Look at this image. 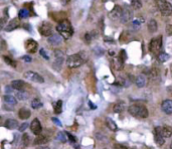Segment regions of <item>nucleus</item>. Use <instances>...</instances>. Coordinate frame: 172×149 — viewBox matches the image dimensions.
I'll return each mask as SVG.
<instances>
[{
    "label": "nucleus",
    "mask_w": 172,
    "mask_h": 149,
    "mask_svg": "<svg viewBox=\"0 0 172 149\" xmlns=\"http://www.w3.org/2000/svg\"><path fill=\"white\" fill-rule=\"evenodd\" d=\"M56 30L62 38L70 39L74 34V28L68 19H64L56 25Z\"/></svg>",
    "instance_id": "1"
},
{
    "label": "nucleus",
    "mask_w": 172,
    "mask_h": 149,
    "mask_svg": "<svg viewBox=\"0 0 172 149\" xmlns=\"http://www.w3.org/2000/svg\"><path fill=\"white\" fill-rule=\"evenodd\" d=\"M128 111L132 116L136 117V118H139V119H145V118H147L149 115L148 109L143 105H138V104L131 105L130 107H129Z\"/></svg>",
    "instance_id": "2"
},
{
    "label": "nucleus",
    "mask_w": 172,
    "mask_h": 149,
    "mask_svg": "<svg viewBox=\"0 0 172 149\" xmlns=\"http://www.w3.org/2000/svg\"><path fill=\"white\" fill-rule=\"evenodd\" d=\"M86 61L85 56H83V53H74V54H71L70 56L67 59V65H68L70 68H79L84 64Z\"/></svg>",
    "instance_id": "3"
},
{
    "label": "nucleus",
    "mask_w": 172,
    "mask_h": 149,
    "mask_svg": "<svg viewBox=\"0 0 172 149\" xmlns=\"http://www.w3.org/2000/svg\"><path fill=\"white\" fill-rule=\"evenodd\" d=\"M162 48V35L156 36L152 38L149 44V50L151 53L155 54V56H159L161 53Z\"/></svg>",
    "instance_id": "4"
},
{
    "label": "nucleus",
    "mask_w": 172,
    "mask_h": 149,
    "mask_svg": "<svg viewBox=\"0 0 172 149\" xmlns=\"http://www.w3.org/2000/svg\"><path fill=\"white\" fill-rule=\"evenodd\" d=\"M155 4L160 13L163 16H169L172 14V4L166 0H155Z\"/></svg>",
    "instance_id": "5"
},
{
    "label": "nucleus",
    "mask_w": 172,
    "mask_h": 149,
    "mask_svg": "<svg viewBox=\"0 0 172 149\" xmlns=\"http://www.w3.org/2000/svg\"><path fill=\"white\" fill-rule=\"evenodd\" d=\"M65 54L62 50H54V62H53V68L56 71H59L62 68V65L64 64Z\"/></svg>",
    "instance_id": "6"
},
{
    "label": "nucleus",
    "mask_w": 172,
    "mask_h": 149,
    "mask_svg": "<svg viewBox=\"0 0 172 149\" xmlns=\"http://www.w3.org/2000/svg\"><path fill=\"white\" fill-rule=\"evenodd\" d=\"M23 77H24V79L28 80V81L34 82V83H44V79L42 78L41 74L35 73V71H28L26 73H24Z\"/></svg>",
    "instance_id": "7"
},
{
    "label": "nucleus",
    "mask_w": 172,
    "mask_h": 149,
    "mask_svg": "<svg viewBox=\"0 0 172 149\" xmlns=\"http://www.w3.org/2000/svg\"><path fill=\"white\" fill-rule=\"evenodd\" d=\"M133 18V11L129 6H124L123 7V13H122V16L120 18V21L122 23H127L130 20H132Z\"/></svg>",
    "instance_id": "8"
},
{
    "label": "nucleus",
    "mask_w": 172,
    "mask_h": 149,
    "mask_svg": "<svg viewBox=\"0 0 172 149\" xmlns=\"http://www.w3.org/2000/svg\"><path fill=\"white\" fill-rule=\"evenodd\" d=\"M39 33L44 36H47L50 37L53 35V27H51V24L48 23V22H42L41 25L38 28Z\"/></svg>",
    "instance_id": "9"
},
{
    "label": "nucleus",
    "mask_w": 172,
    "mask_h": 149,
    "mask_svg": "<svg viewBox=\"0 0 172 149\" xmlns=\"http://www.w3.org/2000/svg\"><path fill=\"white\" fill-rule=\"evenodd\" d=\"M154 140H155L156 144L159 145V146L164 144L165 138H164L163 133H162V127H156L155 129H154Z\"/></svg>",
    "instance_id": "10"
},
{
    "label": "nucleus",
    "mask_w": 172,
    "mask_h": 149,
    "mask_svg": "<svg viewBox=\"0 0 172 149\" xmlns=\"http://www.w3.org/2000/svg\"><path fill=\"white\" fill-rule=\"evenodd\" d=\"M30 130H31V132L34 134V135H37V136H38L39 134L41 133L42 127H41V121H39V120L37 119V118L33 119V121L31 122V124H30Z\"/></svg>",
    "instance_id": "11"
},
{
    "label": "nucleus",
    "mask_w": 172,
    "mask_h": 149,
    "mask_svg": "<svg viewBox=\"0 0 172 149\" xmlns=\"http://www.w3.org/2000/svg\"><path fill=\"white\" fill-rule=\"evenodd\" d=\"M37 47H38L37 42L32 38H29L25 41V48H26V50L30 53H35L36 50H37Z\"/></svg>",
    "instance_id": "12"
},
{
    "label": "nucleus",
    "mask_w": 172,
    "mask_h": 149,
    "mask_svg": "<svg viewBox=\"0 0 172 149\" xmlns=\"http://www.w3.org/2000/svg\"><path fill=\"white\" fill-rule=\"evenodd\" d=\"M122 13H123V7L120 6V5H116L113 10L110 12V17L112 19H120L122 16Z\"/></svg>",
    "instance_id": "13"
},
{
    "label": "nucleus",
    "mask_w": 172,
    "mask_h": 149,
    "mask_svg": "<svg viewBox=\"0 0 172 149\" xmlns=\"http://www.w3.org/2000/svg\"><path fill=\"white\" fill-rule=\"evenodd\" d=\"M161 108L165 114L171 115L172 114V100H170V99L164 100L161 104Z\"/></svg>",
    "instance_id": "14"
},
{
    "label": "nucleus",
    "mask_w": 172,
    "mask_h": 149,
    "mask_svg": "<svg viewBox=\"0 0 172 149\" xmlns=\"http://www.w3.org/2000/svg\"><path fill=\"white\" fill-rule=\"evenodd\" d=\"M20 25V21H19L18 18H13L8 22L6 27H5V30L6 31H12L14 29H16L17 27H19Z\"/></svg>",
    "instance_id": "15"
},
{
    "label": "nucleus",
    "mask_w": 172,
    "mask_h": 149,
    "mask_svg": "<svg viewBox=\"0 0 172 149\" xmlns=\"http://www.w3.org/2000/svg\"><path fill=\"white\" fill-rule=\"evenodd\" d=\"M47 41L53 45H59L62 41V37L59 34H53L47 38Z\"/></svg>",
    "instance_id": "16"
},
{
    "label": "nucleus",
    "mask_w": 172,
    "mask_h": 149,
    "mask_svg": "<svg viewBox=\"0 0 172 149\" xmlns=\"http://www.w3.org/2000/svg\"><path fill=\"white\" fill-rule=\"evenodd\" d=\"M135 83L138 88H143V87H145L146 84H147V79H146V77L144 74H139V76L136 77Z\"/></svg>",
    "instance_id": "17"
},
{
    "label": "nucleus",
    "mask_w": 172,
    "mask_h": 149,
    "mask_svg": "<svg viewBox=\"0 0 172 149\" xmlns=\"http://www.w3.org/2000/svg\"><path fill=\"white\" fill-rule=\"evenodd\" d=\"M11 87L13 89H15L16 91H22V89L24 88V82L21 81V80H14V81L11 82Z\"/></svg>",
    "instance_id": "18"
},
{
    "label": "nucleus",
    "mask_w": 172,
    "mask_h": 149,
    "mask_svg": "<svg viewBox=\"0 0 172 149\" xmlns=\"http://www.w3.org/2000/svg\"><path fill=\"white\" fill-rule=\"evenodd\" d=\"M18 116L21 120H26L30 117V111L27 108H21L18 111Z\"/></svg>",
    "instance_id": "19"
},
{
    "label": "nucleus",
    "mask_w": 172,
    "mask_h": 149,
    "mask_svg": "<svg viewBox=\"0 0 172 149\" xmlns=\"http://www.w3.org/2000/svg\"><path fill=\"white\" fill-rule=\"evenodd\" d=\"M147 27H148L149 32H151V33L156 32V31H157V28H158V25H157V21L155 20V19L151 18L150 20L148 21Z\"/></svg>",
    "instance_id": "20"
},
{
    "label": "nucleus",
    "mask_w": 172,
    "mask_h": 149,
    "mask_svg": "<svg viewBox=\"0 0 172 149\" xmlns=\"http://www.w3.org/2000/svg\"><path fill=\"white\" fill-rule=\"evenodd\" d=\"M18 126V122L14 119H7L4 123V127L7 129H15Z\"/></svg>",
    "instance_id": "21"
},
{
    "label": "nucleus",
    "mask_w": 172,
    "mask_h": 149,
    "mask_svg": "<svg viewBox=\"0 0 172 149\" xmlns=\"http://www.w3.org/2000/svg\"><path fill=\"white\" fill-rule=\"evenodd\" d=\"M47 142H48V138L47 136H42V135H38L33 141L34 145H44Z\"/></svg>",
    "instance_id": "22"
},
{
    "label": "nucleus",
    "mask_w": 172,
    "mask_h": 149,
    "mask_svg": "<svg viewBox=\"0 0 172 149\" xmlns=\"http://www.w3.org/2000/svg\"><path fill=\"white\" fill-rule=\"evenodd\" d=\"M106 125H107V127L112 131H117V130H118V126L116 125V123L114 122V120L109 118V117H108V118H106Z\"/></svg>",
    "instance_id": "23"
},
{
    "label": "nucleus",
    "mask_w": 172,
    "mask_h": 149,
    "mask_svg": "<svg viewBox=\"0 0 172 149\" xmlns=\"http://www.w3.org/2000/svg\"><path fill=\"white\" fill-rule=\"evenodd\" d=\"M3 101H4V103H6L8 105H15L17 103V100L15 97H13L11 95H7V94L3 96Z\"/></svg>",
    "instance_id": "24"
},
{
    "label": "nucleus",
    "mask_w": 172,
    "mask_h": 149,
    "mask_svg": "<svg viewBox=\"0 0 172 149\" xmlns=\"http://www.w3.org/2000/svg\"><path fill=\"white\" fill-rule=\"evenodd\" d=\"M123 65H124V61H122V59H120V56H119V58L114 59V61H113V67H114V68H116L117 71L121 70V68H123Z\"/></svg>",
    "instance_id": "25"
},
{
    "label": "nucleus",
    "mask_w": 172,
    "mask_h": 149,
    "mask_svg": "<svg viewBox=\"0 0 172 149\" xmlns=\"http://www.w3.org/2000/svg\"><path fill=\"white\" fill-rule=\"evenodd\" d=\"M162 133H163V136L164 138H168V137H171L172 136V127L170 126H163L162 127Z\"/></svg>",
    "instance_id": "26"
},
{
    "label": "nucleus",
    "mask_w": 172,
    "mask_h": 149,
    "mask_svg": "<svg viewBox=\"0 0 172 149\" xmlns=\"http://www.w3.org/2000/svg\"><path fill=\"white\" fill-rule=\"evenodd\" d=\"M28 97H29V94L27 92H24V91H17L16 93V98L20 101H24V100H27Z\"/></svg>",
    "instance_id": "27"
},
{
    "label": "nucleus",
    "mask_w": 172,
    "mask_h": 149,
    "mask_svg": "<svg viewBox=\"0 0 172 149\" xmlns=\"http://www.w3.org/2000/svg\"><path fill=\"white\" fill-rule=\"evenodd\" d=\"M53 109L56 114H61L62 111V102L59 100L56 103H53Z\"/></svg>",
    "instance_id": "28"
},
{
    "label": "nucleus",
    "mask_w": 172,
    "mask_h": 149,
    "mask_svg": "<svg viewBox=\"0 0 172 149\" xmlns=\"http://www.w3.org/2000/svg\"><path fill=\"white\" fill-rule=\"evenodd\" d=\"M19 18H21V19H23V18H27L28 16H29V14H30V12H29V10L27 9V8H22V9L19 11Z\"/></svg>",
    "instance_id": "29"
},
{
    "label": "nucleus",
    "mask_w": 172,
    "mask_h": 149,
    "mask_svg": "<svg viewBox=\"0 0 172 149\" xmlns=\"http://www.w3.org/2000/svg\"><path fill=\"white\" fill-rule=\"evenodd\" d=\"M41 106H42V103L38 98H34L32 101H31V107L33 109H38L41 108Z\"/></svg>",
    "instance_id": "30"
},
{
    "label": "nucleus",
    "mask_w": 172,
    "mask_h": 149,
    "mask_svg": "<svg viewBox=\"0 0 172 149\" xmlns=\"http://www.w3.org/2000/svg\"><path fill=\"white\" fill-rule=\"evenodd\" d=\"M148 74H149V76H150L152 79H156V78H158L159 74H160L159 70H158V68H151V70L149 71V73H148Z\"/></svg>",
    "instance_id": "31"
},
{
    "label": "nucleus",
    "mask_w": 172,
    "mask_h": 149,
    "mask_svg": "<svg viewBox=\"0 0 172 149\" xmlns=\"http://www.w3.org/2000/svg\"><path fill=\"white\" fill-rule=\"evenodd\" d=\"M67 133L65 132H59L57 133V135H56V139L57 140H59L62 143H65V142H67V140H68V137H67Z\"/></svg>",
    "instance_id": "32"
},
{
    "label": "nucleus",
    "mask_w": 172,
    "mask_h": 149,
    "mask_svg": "<svg viewBox=\"0 0 172 149\" xmlns=\"http://www.w3.org/2000/svg\"><path fill=\"white\" fill-rule=\"evenodd\" d=\"M131 6L134 9H141L142 8V2L140 0H131Z\"/></svg>",
    "instance_id": "33"
},
{
    "label": "nucleus",
    "mask_w": 172,
    "mask_h": 149,
    "mask_svg": "<svg viewBox=\"0 0 172 149\" xmlns=\"http://www.w3.org/2000/svg\"><path fill=\"white\" fill-rule=\"evenodd\" d=\"M124 109H125L124 103H119V104H116L114 106V111L116 113H121V112L124 111Z\"/></svg>",
    "instance_id": "34"
},
{
    "label": "nucleus",
    "mask_w": 172,
    "mask_h": 149,
    "mask_svg": "<svg viewBox=\"0 0 172 149\" xmlns=\"http://www.w3.org/2000/svg\"><path fill=\"white\" fill-rule=\"evenodd\" d=\"M3 59H4V62H6L7 65H10L11 67H13V68H15L16 67V62L13 61L12 59L9 58V56H3Z\"/></svg>",
    "instance_id": "35"
},
{
    "label": "nucleus",
    "mask_w": 172,
    "mask_h": 149,
    "mask_svg": "<svg viewBox=\"0 0 172 149\" xmlns=\"http://www.w3.org/2000/svg\"><path fill=\"white\" fill-rule=\"evenodd\" d=\"M158 59H159V62H164L166 61H168V59H169V54L165 53H161L158 56Z\"/></svg>",
    "instance_id": "36"
},
{
    "label": "nucleus",
    "mask_w": 172,
    "mask_h": 149,
    "mask_svg": "<svg viewBox=\"0 0 172 149\" xmlns=\"http://www.w3.org/2000/svg\"><path fill=\"white\" fill-rule=\"evenodd\" d=\"M93 36H94V33L93 32H87L85 34V39H86V42L87 44H90V42L92 41V38H93Z\"/></svg>",
    "instance_id": "37"
},
{
    "label": "nucleus",
    "mask_w": 172,
    "mask_h": 149,
    "mask_svg": "<svg viewBox=\"0 0 172 149\" xmlns=\"http://www.w3.org/2000/svg\"><path fill=\"white\" fill-rule=\"evenodd\" d=\"M22 142H23L24 146H27L29 144V136H28L26 133H24L23 136H22Z\"/></svg>",
    "instance_id": "38"
},
{
    "label": "nucleus",
    "mask_w": 172,
    "mask_h": 149,
    "mask_svg": "<svg viewBox=\"0 0 172 149\" xmlns=\"http://www.w3.org/2000/svg\"><path fill=\"white\" fill-rule=\"evenodd\" d=\"M142 21H143V19H136V20H134L133 21L134 28H139L140 25H141V23H142Z\"/></svg>",
    "instance_id": "39"
},
{
    "label": "nucleus",
    "mask_w": 172,
    "mask_h": 149,
    "mask_svg": "<svg viewBox=\"0 0 172 149\" xmlns=\"http://www.w3.org/2000/svg\"><path fill=\"white\" fill-rule=\"evenodd\" d=\"M27 127H28V123L24 122V123H22L20 126H19L18 130L20 131V132H23V131H25V129H27Z\"/></svg>",
    "instance_id": "40"
},
{
    "label": "nucleus",
    "mask_w": 172,
    "mask_h": 149,
    "mask_svg": "<svg viewBox=\"0 0 172 149\" xmlns=\"http://www.w3.org/2000/svg\"><path fill=\"white\" fill-rule=\"evenodd\" d=\"M67 133V135H68V138L70 139V141L71 143H76L77 142V139H76V137H74V135H71V133H68V132H65Z\"/></svg>",
    "instance_id": "41"
},
{
    "label": "nucleus",
    "mask_w": 172,
    "mask_h": 149,
    "mask_svg": "<svg viewBox=\"0 0 172 149\" xmlns=\"http://www.w3.org/2000/svg\"><path fill=\"white\" fill-rule=\"evenodd\" d=\"M41 56L44 59H50V56L45 53V50H44V48H41Z\"/></svg>",
    "instance_id": "42"
},
{
    "label": "nucleus",
    "mask_w": 172,
    "mask_h": 149,
    "mask_svg": "<svg viewBox=\"0 0 172 149\" xmlns=\"http://www.w3.org/2000/svg\"><path fill=\"white\" fill-rule=\"evenodd\" d=\"M166 32H167L168 35H172V25L171 24H168L166 26Z\"/></svg>",
    "instance_id": "43"
},
{
    "label": "nucleus",
    "mask_w": 172,
    "mask_h": 149,
    "mask_svg": "<svg viewBox=\"0 0 172 149\" xmlns=\"http://www.w3.org/2000/svg\"><path fill=\"white\" fill-rule=\"evenodd\" d=\"M120 59H122V61L125 62V59H127V56H126V51L125 50H121V53H120Z\"/></svg>",
    "instance_id": "44"
},
{
    "label": "nucleus",
    "mask_w": 172,
    "mask_h": 149,
    "mask_svg": "<svg viewBox=\"0 0 172 149\" xmlns=\"http://www.w3.org/2000/svg\"><path fill=\"white\" fill-rule=\"evenodd\" d=\"M114 149H128L125 145L122 144H115L114 145Z\"/></svg>",
    "instance_id": "45"
},
{
    "label": "nucleus",
    "mask_w": 172,
    "mask_h": 149,
    "mask_svg": "<svg viewBox=\"0 0 172 149\" xmlns=\"http://www.w3.org/2000/svg\"><path fill=\"white\" fill-rule=\"evenodd\" d=\"M51 120H53V122L54 123V124H56L57 126H59V127L62 126V123L59 122V120L57 118H54V117H53V118H51Z\"/></svg>",
    "instance_id": "46"
},
{
    "label": "nucleus",
    "mask_w": 172,
    "mask_h": 149,
    "mask_svg": "<svg viewBox=\"0 0 172 149\" xmlns=\"http://www.w3.org/2000/svg\"><path fill=\"white\" fill-rule=\"evenodd\" d=\"M12 87H11V86H6V87H5V92H6V93H11V92H12Z\"/></svg>",
    "instance_id": "47"
},
{
    "label": "nucleus",
    "mask_w": 172,
    "mask_h": 149,
    "mask_svg": "<svg viewBox=\"0 0 172 149\" xmlns=\"http://www.w3.org/2000/svg\"><path fill=\"white\" fill-rule=\"evenodd\" d=\"M22 59H23V61H25V62H31V59L29 58V56H22Z\"/></svg>",
    "instance_id": "48"
},
{
    "label": "nucleus",
    "mask_w": 172,
    "mask_h": 149,
    "mask_svg": "<svg viewBox=\"0 0 172 149\" xmlns=\"http://www.w3.org/2000/svg\"><path fill=\"white\" fill-rule=\"evenodd\" d=\"M70 1H71V0H61V2H62V3L64 4V5L68 4V2H70Z\"/></svg>",
    "instance_id": "49"
},
{
    "label": "nucleus",
    "mask_w": 172,
    "mask_h": 149,
    "mask_svg": "<svg viewBox=\"0 0 172 149\" xmlns=\"http://www.w3.org/2000/svg\"><path fill=\"white\" fill-rule=\"evenodd\" d=\"M38 149H50V148L47 147V146H41V147H39Z\"/></svg>",
    "instance_id": "50"
},
{
    "label": "nucleus",
    "mask_w": 172,
    "mask_h": 149,
    "mask_svg": "<svg viewBox=\"0 0 172 149\" xmlns=\"http://www.w3.org/2000/svg\"><path fill=\"white\" fill-rule=\"evenodd\" d=\"M170 71H171V74H172V65H170Z\"/></svg>",
    "instance_id": "51"
},
{
    "label": "nucleus",
    "mask_w": 172,
    "mask_h": 149,
    "mask_svg": "<svg viewBox=\"0 0 172 149\" xmlns=\"http://www.w3.org/2000/svg\"><path fill=\"white\" fill-rule=\"evenodd\" d=\"M170 149H172V142L170 143Z\"/></svg>",
    "instance_id": "52"
},
{
    "label": "nucleus",
    "mask_w": 172,
    "mask_h": 149,
    "mask_svg": "<svg viewBox=\"0 0 172 149\" xmlns=\"http://www.w3.org/2000/svg\"><path fill=\"white\" fill-rule=\"evenodd\" d=\"M113 1H116V0H113Z\"/></svg>",
    "instance_id": "53"
},
{
    "label": "nucleus",
    "mask_w": 172,
    "mask_h": 149,
    "mask_svg": "<svg viewBox=\"0 0 172 149\" xmlns=\"http://www.w3.org/2000/svg\"><path fill=\"white\" fill-rule=\"evenodd\" d=\"M133 149H135V148H133Z\"/></svg>",
    "instance_id": "54"
},
{
    "label": "nucleus",
    "mask_w": 172,
    "mask_h": 149,
    "mask_svg": "<svg viewBox=\"0 0 172 149\" xmlns=\"http://www.w3.org/2000/svg\"><path fill=\"white\" fill-rule=\"evenodd\" d=\"M105 149H107V148H105Z\"/></svg>",
    "instance_id": "55"
}]
</instances>
